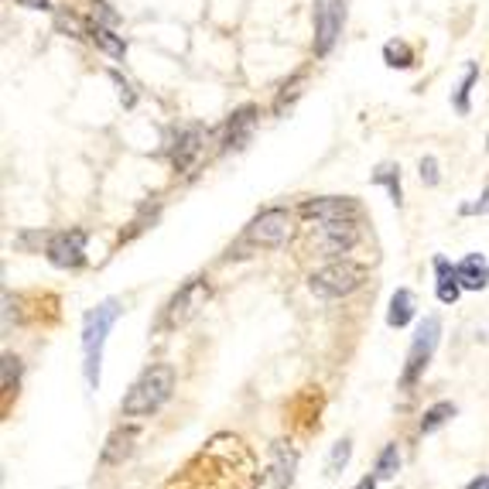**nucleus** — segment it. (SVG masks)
<instances>
[{"instance_id": "17", "label": "nucleus", "mask_w": 489, "mask_h": 489, "mask_svg": "<svg viewBox=\"0 0 489 489\" xmlns=\"http://www.w3.org/2000/svg\"><path fill=\"white\" fill-rule=\"evenodd\" d=\"M253 120H257V110L253 107H244L229 116L226 124V148H244L250 140V131H253Z\"/></svg>"}, {"instance_id": "20", "label": "nucleus", "mask_w": 489, "mask_h": 489, "mask_svg": "<svg viewBox=\"0 0 489 489\" xmlns=\"http://www.w3.org/2000/svg\"><path fill=\"white\" fill-rule=\"evenodd\" d=\"M373 181H377V185H383V188L390 192L394 205H400V202H404V192H400V168H397V164H380L377 172H373Z\"/></svg>"}, {"instance_id": "31", "label": "nucleus", "mask_w": 489, "mask_h": 489, "mask_svg": "<svg viewBox=\"0 0 489 489\" xmlns=\"http://www.w3.org/2000/svg\"><path fill=\"white\" fill-rule=\"evenodd\" d=\"M469 489H489V476H479V479H472Z\"/></svg>"}, {"instance_id": "15", "label": "nucleus", "mask_w": 489, "mask_h": 489, "mask_svg": "<svg viewBox=\"0 0 489 489\" xmlns=\"http://www.w3.org/2000/svg\"><path fill=\"white\" fill-rule=\"evenodd\" d=\"M435 274H438V301L442 305H455L459 301V294H462V281H459V274H455V267L448 264L445 257H435Z\"/></svg>"}, {"instance_id": "4", "label": "nucleus", "mask_w": 489, "mask_h": 489, "mask_svg": "<svg viewBox=\"0 0 489 489\" xmlns=\"http://www.w3.org/2000/svg\"><path fill=\"white\" fill-rule=\"evenodd\" d=\"M366 281V267L353 264V261H333V264L318 267L309 277V288L318 298H346L356 288H363Z\"/></svg>"}, {"instance_id": "8", "label": "nucleus", "mask_w": 489, "mask_h": 489, "mask_svg": "<svg viewBox=\"0 0 489 489\" xmlns=\"http://www.w3.org/2000/svg\"><path fill=\"white\" fill-rule=\"evenodd\" d=\"M342 21H346L342 0H315V52L318 55L333 52L335 38L342 31Z\"/></svg>"}, {"instance_id": "11", "label": "nucleus", "mask_w": 489, "mask_h": 489, "mask_svg": "<svg viewBox=\"0 0 489 489\" xmlns=\"http://www.w3.org/2000/svg\"><path fill=\"white\" fill-rule=\"evenodd\" d=\"M359 244V229L356 222L342 220V222H318L315 229V246L322 250V257H342Z\"/></svg>"}, {"instance_id": "28", "label": "nucleus", "mask_w": 489, "mask_h": 489, "mask_svg": "<svg viewBox=\"0 0 489 489\" xmlns=\"http://www.w3.org/2000/svg\"><path fill=\"white\" fill-rule=\"evenodd\" d=\"M92 7H96V14H100V18H103L107 24H110V28L116 24V14H113V11L107 7V4H103V0H92Z\"/></svg>"}, {"instance_id": "10", "label": "nucleus", "mask_w": 489, "mask_h": 489, "mask_svg": "<svg viewBox=\"0 0 489 489\" xmlns=\"http://www.w3.org/2000/svg\"><path fill=\"white\" fill-rule=\"evenodd\" d=\"M359 202L349 199V196H325V199H309L301 202V216L305 220H315V222H342L349 220L356 222L359 220Z\"/></svg>"}, {"instance_id": "25", "label": "nucleus", "mask_w": 489, "mask_h": 489, "mask_svg": "<svg viewBox=\"0 0 489 489\" xmlns=\"http://www.w3.org/2000/svg\"><path fill=\"white\" fill-rule=\"evenodd\" d=\"M18 377H21V359L4 353V390H11V383H18Z\"/></svg>"}, {"instance_id": "29", "label": "nucleus", "mask_w": 489, "mask_h": 489, "mask_svg": "<svg viewBox=\"0 0 489 489\" xmlns=\"http://www.w3.org/2000/svg\"><path fill=\"white\" fill-rule=\"evenodd\" d=\"M18 4L28 11H48V0H18Z\"/></svg>"}, {"instance_id": "19", "label": "nucleus", "mask_w": 489, "mask_h": 489, "mask_svg": "<svg viewBox=\"0 0 489 489\" xmlns=\"http://www.w3.org/2000/svg\"><path fill=\"white\" fill-rule=\"evenodd\" d=\"M397 472H400V448H397V442H390V445H383L373 476H377V479H394Z\"/></svg>"}, {"instance_id": "6", "label": "nucleus", "mask_w": 489, "mask_h": 489, "mask_svg": "<svg viewBox=\"0 0 489 489\" xmlns=\"http://www.w3.org/2000/svg\"><path fill=\"white\" fill-rule=\"evenodd\" d=\"M294 472H298V452L291 448V442H274L270 455H267V466L257 472L253 489H291Z\"/></svg>"}, {"instance_id": "26", "label": "nucleus", "mask_w": 489, "mask_h": 489, "mask_svg": "<svg viewBox=\"0 0 489 489\" xmlns=\"http://www.w3.org/2000/svg\"><path fill=\"white\" fill-rule=\"evenodd\" d=\"M421 181L424 185H438V161L435 157H421Z\"/></svg>"}, {"instance_id": "12", "label": "nucleus", "mask_w": 489, "mask_h": 489, "mask_svg": "<svg viewBox=\"0 0 489 489\" xmlns=\"http://www.w3.org/2000/svg\"><path fill=\"white\" fill-rule=\"evenodd\" d=\"M137 442H140V428H137V424L116 428V431H110V438H107L103 452H100V462H103V466H124L133 452H137Z\"/></svg>"}, {"instance_id": "7", "label": "nucleus", "mask_w": 489, "mask_h": 489, "mask_svg": "<svg viewBox=\"0 0 489 489\" xmlns=\"http://www.w3.org/2000/svg\"><path fill=\"white\" fill-rule=\"evenodd\" d=\"M246 240L253 246H285L291 240L288 209L274 205V209H264L261 216H253L246 226Z\"/></svg>"}, {"instance_id": "18", "label": "nucleus", "mask_w": 489, "mask_h": 489, "mask_svg": "<svg viewBox=\"0 0 489 489\" xmlns=\"http://www.w3.org/2000/svg\"><path fill=\"white\" fill-rule=\"evenodd\" d=\"M455 411H459V407H455L452 400H438V404H431L421 418V435H435L438 428H445V424L455 418Z\"/></svg>"}, {"instance_id": "13", "label": "nucleus", "mask_w": 489, "mask_h": 489, "mask_svg": "<svg viewBox=\"0 0 489 489\" xmlns=\"http://www.w3.org/2000/svg\"><path fill=\"white\" fill-rule=\"evenodd\" d=\"M202 144H205V131H202L199 124H192V127H185V131L178 133L175 151H172L175 172H188L196 164V157L202 155Z\"/></svg>"}, {"instance_id": "24", "label": "nucleus", "mask_w": 489, "mask_h": 489, "mask_svg": "<svg viewBox=\"0 0 489 489\" xmlns=\"http://www.w3.org/2000/svg\"><path fill=\"white\" fill-rule=\"evenodd\" d=\"M476 79H479V68L469 66L466 79H462V86H459V92H455V110L459 113H469V92H472V86H476Z\"/></svg>"}, {"instance_id": "23", "label": "nucleus", "mask_w": 489, "mask_h": 489, "mask_svg": "<svg viewBox=\"0 0 489 489\" xmlns=\"http://www.w3.org/2000/svg\"><path fill=\"white\" fill-rule=\"evenodd\" d=\"M349 455H353V442L349 438H342V442H335L333 455H329V476H339L346 462H349Z\"/></svg>"}, {"instance_id": "30", "label": "nucleus", "mask_w": 489, "mask_h": 489, "mask_svg": "<svg viewBox=\"0 0 489 489\" xmlns=\"http://www.w3.org/2000/svg\"><path fill=\"white\" fill-rule=\"evenodd\" d=\"M377 476H366V479H359V483H356V489H377Z\"/></svg>"}, {"instance_id": "2", "label": "nucleus", "mask_w": 489, "mask_h": 489, "mask_svg": "<svg viewBox=\"0 0 489 489\" xmlns=\"http://www.w3.org/2000/svg\"><path fill=\"white\" fill-rule=\"evenodd\" d=\"M172 394H175V366L172 363H155L133 380L127 397L120 400V411L127 418H151L155 411H161L168 404Z\"/></svg>"}, {"instance_id": "16", "label": "nucleus", "mask_w": 489, "mask_h": 489, "mask_svg": "<svg viewBox=\"0 0 489 489\" xmlns=\"http://www.w3.org/2000/svg\"><path fill=\"white\" fill-rule=\"evenodd\" d=\"M414 309H418V298L411 288H397L394 298H390V311H387V325L390 329H404L411 318H414Z\"/></svg>"}, {"instance_id": "1", "label": "nucleus", "mask_w": 489, "mask_h": 489, "mask_svg": "<svg viewBox=\"0 0 489 489\" xmlns=\"http://www.w3.org/2000/svg\"><path fill=\"white\" fill-rule=\"evenodd\" d=\"M124 315L116 298L100 301L96 309L86 311V322H83V377H86L89 390H100V370H103V346H107V335L113 333L116 318Z\"/></svg>"}, {"instance_id": "21", "label": "nucleus", "mask_w": 489, "mask_h": 489, "mask_svg": "<svg viewBox=\"0 0 489 489\" xmlns=\"http://www.w3.org/2000/svg\"><path fill=\"white\" fill-rule=\"evenodd\" d=\"M383 59H387V66L394 68H407L411 62H414V52H411V44L404 42H390L387 48H383Z\"/></svg>"}, {"instance_id": "22", "label": "nucleus", "mask_w": 489, "mask_h": 489, "mask_svg": "<svg viewBox=\"0 0 489 489\" xmlns=\"http://www.w3.org/2000/svg\"><path fill=\"white\" fill-rule=\"evenodd\" d=\"M92 38H96V42L103 44V48H107L110 55H116V59H124V52H127V44H124V42H120V38H116V35H113V31H110V24H107V28H103V24H96V28H92Z\"/></svg>"}, {"instance_id": "27", "label": "nucleus", "mask_w": 489, "mask_h": 489, "mask_svg": "<svg viewBox=\"0 0 489 489\" xmlns=\"http://www.w3.org/2000/svg\"><path fill=\"white\" fill-rule=\"evenodd\" d=\"M462 212H466V216H472V212H489V185L486 192H483V199L472 202V205H462Z\"/></svg>"}, {"instance_id": "9", "label": "nucleus", "mask_w": 489, "mask_h": 489, "mask_svg": "<svg viewBox=\"0 0 489 489\" xmlns=\"http://www.w3.org/2000/svg\"><path fill=\"white\" fill-rule=\"evenodd\" d=\"M48 261L62 270H72V267L86 264V233L83 229H66V233H55L48 246H44Z\"/></svg>"}, {"instance_id": "5", "label": "nucleus", "mask_w": 489, "mask_h": 489, "mask_svg": "<svg viewBox=\"0 0 489 489\" xmlns=\"http://www.w3.org/2000/svg\"><path fill=\"white\" fill-rule=\"evenodd\" d=\"M209 301V285L205 277H192L188 285H181L175 291V298L164 305V315H161V329H181L188 325Z\"/></svg>"}, {"instance_id": "14", "label": "nucleus", "mask_w": 489, "mask_h": 489, "mask_svg": "<svg viewBox=\"0 0 489 489\" xmlns=\"http://www.w3.org/2000/svg\"><path fill=\"white\" fill-rule=\"evenodd\" d=\"M455 274L462 281V288L469 291H483L489 285V261L483 253H469L466 261L455 264Z\"/></svg>"}, {"instance_id": "3", "label": "nucleus", "mask_w": 489, "mask_h": 489, "mask_svg": "<svg viewBox=\"0 0 489 489\" xmlns=\"http://www.w3.org/2000/svg\"><path fill=\"white\" fill-rule=\"evenodd\" d=\"M438 342H442V318L438 315H428L421 325H418V333L411 339V349H407V363H404V373H400V387L404 390H411L421 373L428 370V363H431V356L438 349Z\"/></svg>"}]
</instances>
